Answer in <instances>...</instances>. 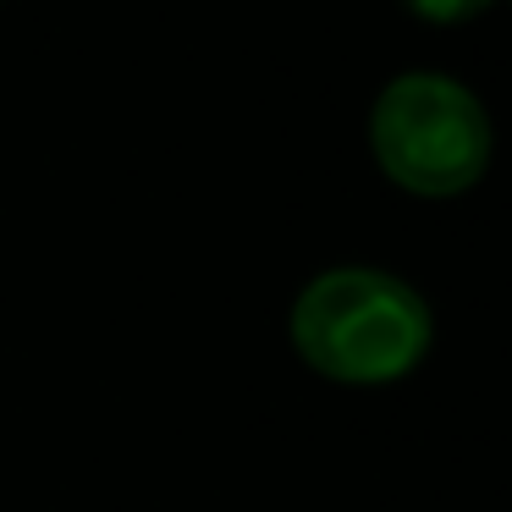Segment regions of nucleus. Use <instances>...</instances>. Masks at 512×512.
<instances>
[{"label":"nucleus","instance_id":"obj_1","mask_svg":"<svg viewBox=\"0 0 512 512\" xmlns=\"http://www.w3.org/2000/svg\"><path fill=\"white\" fill-rule=\"evenodd\" d=\"M292 342L320 375L375 386L397 380L430 347V309L386 270H325L292 303Z\"/></svg>","mask_w":512,"mask_h":512},{"label":"nucleus","instance_id":"obj_2","mask_svg":"<svg viewBox=\"0 0 512 512\" xmlns=\"http://www.w3.org/2000/svg\"><path fill=\"white\" fill-rule=\"evenodd\" d=\"M369 144L391 182L424 199H452L474 188L490 160V122L479 100L452 78L408 72L375 100Z\"/></svg>","mask_w":512,"mask_h":512},{"label":"nucleus","instance_id":"obj_3","mask_svg":"<svg viewBox=\"0 0 512 512\" xmlns=\"http://www.w3.org/2000/svg\"><path fill=\"white\" fill-rule=\"evenodd\" d=\"M419 17H430V23H463V17L485 12L490 0H408Z\"/></svg>","mask_w":512,"mask_h":512}]
</instances>
